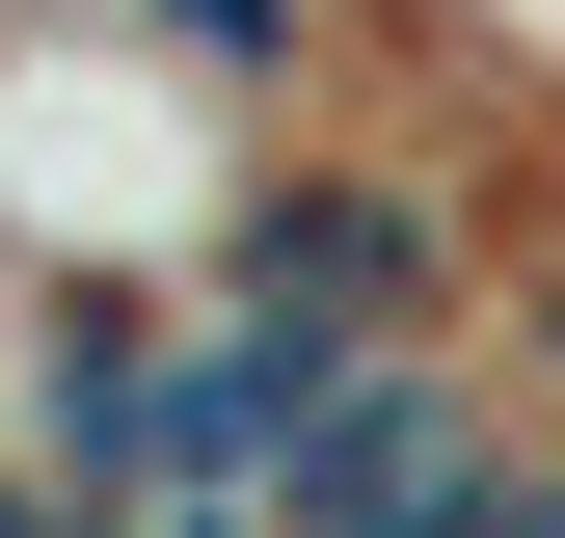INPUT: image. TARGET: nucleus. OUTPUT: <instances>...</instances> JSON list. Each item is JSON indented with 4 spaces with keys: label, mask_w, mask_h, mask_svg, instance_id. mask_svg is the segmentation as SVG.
<instances>
[{
    "label": "nucleus",
    "mask_w": 565,
    "mask_h": 538,
    "mask_svg": "<svg viewBox=\"0 0 565 538\" xmlns=\"http://www.w3.org/2000/svg\"><path fill=\"white\" fill-rule=\"evenodd\" d=\"M82 28H135V54H189L216 108H269V134H297V82H323L350 28H377V0H82Z\"/></svg>",
    "instance_id": "2"
},
{
    "label": "nucleus",
    "mask_w": 565,
    "mask_h": 538,
    "mask_svg": "<svg viewBox=\"0 0 565 538\" xmlns=\"http://www.w3.org/2000/svg\"><path fill=\"white\" fill-rule=\"evenodd\" d=\"M0 538H135L108 485H54V458H28V485H0Z\"/></svg>",
    "instance_id": "3"
},
{
    "label": "nucleus",
    "mask_w": 565,
    "mask_h": 538,
    "mask_svg": "<svg viewBox=\"0 0 565 538\" xmlns=\"http://www.w3.org/2000/svg\"><path fill=\"white\" fill-rule=\"evenodd\" d=\"M269 162H297L269 108H216L189 54L82 28V0L0 54V243H28L54 297H189V269L243 243V189H269Z\"/></svg>",
    "instance_id": "1"
}]
</instances>
